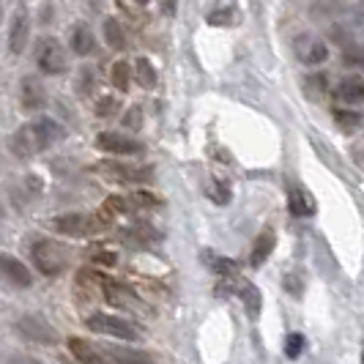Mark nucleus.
Here are the masks:
<instances>
[{
	"instance_id": "2",
	"label": "nucleus",
	"mask_w": 364,
	"mask_h": 364,
	"mask_svg": "<svg viewBox=\"0 0 364 364\" xmlns=\"http://www.w3.org/2000/svg\"><path fill=\"white\" fill-rule=\"evenodd\" d=\"M109 225H112V217L107 211H96V214H66V217L53 219V228L58 233L69 238H91L105 233Z\"/></svg>"
},
{
	"instance_id": "26",
	"label": "nucleus",
	"mask_w": 364,
	"mask_h": 364,
	"mask_svg": "<svg viewBox=\"0 0 364 364\" xmlns=\"http://www.w3.org/2000/svg\"><path fill=\"white\" fill-rule=\"evenodd\" d=\"M236 19H238L236 9H233V6H225V9H217V11L208 14V25H214V28H228V25H233Z\"/></svg>"
},
{
	"instance_id": "5",
	"label": "nucleus",
	"mask_w": 364,
	"mask_h": 364,
	"mask_svg": "<svg viewBox=\"0 0 364 364\" xmlns=\"http://www.w3.org/2000/svg\"><path fill=\"white\" fill-rule=\"evenodd\" d=\"M96 170L109 178V181L118 183H151L154 181V170L151 167H132V164L121 162H99Z\"/></svg>"
},
{
	"instance_id": "29",
	"label": "nucleus",
	"mask_w": 364,
	"mask_h": 364,
	"mask_svg": "<svg viewBox=\"0 0 364 364\" xmlns=\"http://www.w3.org/2000/svg\"><path fill=\"white\" fill-rule=\"evenodd\" d=\"M343 63L353 69H364V44H350L343 53Z\"/></svg>"
},
{
	"instance_id": "25",
	"label": "nucleus",
	"mask_w": 364,
	"mask_h": 364,
	"mask_svg": "<svg viewBox=\"0 0 364 364\" xmlns=\"http://www.w3.org/2000/svg\"><path fill=\"white\" fill-rule=\"evenodd\" d=\"M328 88V80L326 74H312V77H304V91L310 99H323Z\"/></svg>"
},
{
	"instance_id": "16",
	"label": "nucleus",
	"mask_w": 364,
	"mask_h": 364,
	"mask_svg": "<svg viewBox=\"0 0 364 364\" xmlns=\"http://www.w3.org/2000/svg\"><path fill=\"white\" fill-rule=\"evenodd\" d=\"M69 350H72L74 359L80 364H107V359H105L91 343H85V340H80V337H69Z\"/></svg>"
},
{
	"instance_id": "7",
	"label": "nucleus",
	"mask_w": 364,
	"mask_h": 364,
	"mask_svg": "<svg viewBox=\"0 0 364 364\" xmlns=\"http://www.w3.org/2000/svg\"><path fill=\"white\" fill-rule=\"evenodd\" d=\"M38 69L44 74H50V77H55V74H63L66 69H69V60H66V50L60 47V41L58 38H44L41 44H38Z\"/></svg>"
},
{
	"instance_id": "33",
	"label": "nucleus",
	"mask_w": 364,
	"mask_h": 364,
	"mask_svg": "<svg viewBox=\"0 0 364 364\" xmlns=\"http://www.w3.org/2000/svg\"><path fill=\"white\" fill-rule=\"evenodd\" d=\"M301 350H304V337H301V334H291V337L285 340V356H288V359H299Z\"/></svg>"
},
{
	"instance_id": "34",
	"label": "nucleus",
	"mask_w": 364,
	"mask_h": 364,
	"mask_svg": "<svg viewBox=\"0 0 364 364\" xmlns=\"http://www.w3.org/2000/svg\"><path fill=\"white\" fill-rule=\"evenodd\" d=\"M124 127H127V129H140V127H143V109L137 107V105H134L132 109H127V115H124Z\"/></svg>"
},
{
	"instance_id": "27",
	"label": "nucleus",
	"mask_w": 364,
	"mask_h": 364,
	"mask_svg": "<svg viewBox=\"0 0 364 364\" xmlns=\"http://www.w3.org/2000/svg\"><path fill=\"white\" fill-rule=\"evenodd\" d=\"M127 200H129V208H154V205H159V198L146 192V189L132 192V198H127Z\"/></svg>"
},
{
	"instance_id": "1",
	"label": "nucleus",
	"mask_w": 364,
	"mask_h": 364,
	"mask_svg": "<svg viewBox=\"0 0 364 364\" xmlns=\"http://www.w3.org/2000/svg\"><path fill=\"white\" fill-rule=\"evenodd\" d=\"M63 137V127L55 121V118H36L33 124H25L11 134V154L19 159H31L38 151H47V148L58 143Z\"/></svg>"
},
{
	"instance_id": "42",
	"label": "nucleus",
	"mask_w": 364,
	"mask_h": 364,
	"mask_svg": "<svg viewBox=\"0 0 364 364\" xmlns=\"http://www.w3.org/2000/svg\"><path fill=\"white\" fill-rule=\"evenodd\" d=\"M6 217V211H3V203H0V219Z\"/></svg>"
},
{
	"instance_id": "23",
	"label": "nucleus",
	"mask_w": 364,
	"mask_h": 364,
	"mask_svg": "<svg viewBox=\"0 0 364 364\" xmlns=\"http://www.w3.org/2000/svg\"><path fill=\"white\" fill-rule=\"evenodd\" d=\"M238 293H241V299H244V310H247V315L255 321L257 315H260V291H257L255 285H241Z\"/></svg>"
},
{
	"instance_id": "22",
	"label": "nucleus",
	"mask_w": 364,
	"mask_h": 364,
	"mask_svg": "<svg viewBox=\"0 0 364 364\" xmlns=\"http://www.w3.org/2000/svg\"><path fill=\"white\" fill-rule=\"evenodd\" d=\"M134 77H137V82L143 85V88H156V69L151 66V60L148 58H137L134 60Z\"/></svg>"
},
{
	"instance_id": "20",
	"label": "nucleus",
	"mask_w": 364,
	"mask_h": 364,
	"mask_svg": "<svg viewBox=\"0 0 364 364\" xmlns=\"http://www.w3.org/2000/svg\"><path fill=\"white\" fill-rule=\"evenodd\" d=\"M337 96L348 102V105H353V102H362L364 99V80L359 77H346L340 85H337Z\"/></svg>"
},
{
	"instance_id": "31",
	"label": "nucleus",
	"mask_w": 364,
	"mask_h": 364,
	"mask_svg": "<svg viewBox=\"0 0 364 364\" xmlns=\"http://www.w3.org/2000/svg\"><path fill=\"white\" fill-rule=\"evenodd\" d=\"M102 211H107L109 217H115V214H129L132 208H129L127 198H118V195H115V198H107V200H105Z\"/></svg>"
},
{
	"instance_id": "19",
	"label": "nucleus",
	"mask_w": 364,
	"mask_h": 364,
	"mask_svg": "<svg viewBox=\"0 0 364 364\" xmlns=\"http://www.w3.org/2000/svg\"><path fill=\"white\" fill-rule=\"evenodd\" d=\"M69 44H72V50L77 55H91L93 50H96V38H93V33H91V28H88V25H74Z\"/></svg>"
},
{
	"instance_id": "28",
	"label": "nucleus",
	"mask_w": 364,
	"mask_h": 364,
	"mask_svg": "<svg viewBox=\"0 0 364 364\" xmlns=\"http://www.w3.org/2000/svg\"><path fill=\"white\" fill-rule=\"evenodd\" d=\"M205 195H208L214 203H219V205H225V203L230 200V186H228L225 181H208Z\"/></svg>"
},
{
	"instance_id": "14",
	"label": "nucleus",
	"mask_w": 364,
	"mask_h": 364,
	"mask_svg": "<svg viewBox=\"0 0 364 364\" xmlns=\"http://www.w3.org/2000/svg\"><path fill=\"white\" fill-rule=\"evenodd\" d=\"M102 285H105L102 274H96L93 269H80V272H77V279H74V296H77L80 301H93V299H99Z\"/></svg>"
},
{
	"instance_id": "13",
	"label": "nucleus",
	"mask_w": 364,
	"mask_h": 364,
	"mask_svg": "<svg viewBox=\"0 0 364 364\" xmlns=\"http://www.w3.org/2000/svg\"><path fill=\"white\" fill-rule=\"evenodd\" d=\"M28 36H31V14L25 6H19L11 19V31H9V50L11 55H22L28 47Z\"/></svg>"
},
{
	"instance_id": "15",
	"label": "nucleus",
	"mask_w": 364,
	"mask_h": 364,
	"mask_svg": "<svg viewBox=\"0 0 364 364\" xmlns=\"http://www.w3.org/2000/svg\"><path fill=\"white\" fill-rule=\"evenodd\" d=\"M288 208H291L293 217H312L315 214V200L304 186L291 183L288 186Z\"/></svg>"
},
{
	"instance_id": "37",
	"label": "nucleus",
	"mask_w": 364,
	"mask_h": 364,
	"mask_svg": "<svg viewBox=\"0 0 364 364\" xmlns=\"http://www.w3.org/2000/svg\"><path fill=\"white\" fill-rule=\"evenodd\" d=\"M293 277H296V274H288V279H285V288H288L291 293H299V291H301V282H299V279H293Z\"/></svg>"
},
{
	"instance_id": "8",
	"label": "nucleus",
	"mask_w": 364,
	"mask_h": 364,
	"mask_svg": "<svg viewBox=\"0 0 364 364\" xmlns=\"http://www.w3.org/2000/svg\"><path fill=\"white\" fill-rule=\"evenodd\" d=\"M293 53H296V58H299L301 63H307V66H318V63H323V60L328 58V47L318 36H312V33H301V36L293 41Z\"/></svg>"
},
{
	"instance_id": "24",
	"label": "nucleus",
	"mask_w": 364,
	"mask_h": 364,
	"mask_svg": "<svg viewBox=\"0 0 364 364\" xmlns=\"http://www.w3.org/2000/svg\"><path fill=\"white\" fill-rule=\"evenodd\" d=\"M112 85L118 88V91H129V85H132V66H129L127 60H118L115 66H112Z\"/></svg>"
},
{
	"instance_id": "6",
	"label": "nucleus",
	"mask_w": 364,
	"mask_h": 364,
	"mask_svg": "<svg viewBox=\"0 0 364 364\" xmlns=\"http://www.w3.org/2000/svg\"><path fill=\"white\" fill-rule=\"evenodd\" d=\"M14 328H17L28 343H36V346H55L60 340L58 331L44 318H38V315H22Z\"/></svg>"
},
{
	"instance_id": "9",
	"label": "nucleus",
	"mask_w": 364,
	"mask_h": 364,
	"mask_svg": "<svg viewBox=\"0 0 364 364\" xmlns=\"http://www.w3.org/2000/svg\"><path fill=\"white\" fill-rule=\"evenodd\" d=\"M96 148L107 151V154H118V156H134V154H143V143L127 137V134H118V132H102L96 137Z\"/></svg>"
},
{
	"instance_id": "11",
	"label": "nucleus",
	"mask_w": 364,
	"mask_h": 364,
	"mask_svg": "<svg viewBox=\"0 0 364 364\" xmlns=\"http://www.w3.org/2000/svg\"><path fill=\"white\" fill-rule=\"evenodd\" d=\"M102 293H105V299H107L109 304L118 307V310L146 312V304L137 299V293L129 291L127 285H121V282H105V285H102Z\"/></svg>"
},
{
	"instance_id": "35",
	"label": "nucleus",
	"mask_w": 364,
	"mask_h": 364,
	"mask_svg": "<svg viewBox=\"0 0 364 364\" xmlns=\"http://www.w3.org/2000/svg\"><path fill=\"white\" fill-rule=\"evenodd\" d=\"M334 121L337 124H343V127H356V124H362V118H359V112H348V109H337L334 112Z\"/></svg>"
},
{
	"instance_id": "36",
	"label": "nucleus",
	"mask_w": 364,
	"mask_h": 364,
	"mask_svg": "<svg viewBox=\"0 0 364 364\" xmlns=\"http://www.w3.org/2000/svg\"><path fill=\"white\" fill-rule=\"evenodd\" d=\"M93 260H96V263H105V266H115V255H112V252H107V250L93 252Z\"/></svg>"
},
{
	"instance_id": "4",
	"label": "nucleus",
	"mask_w": 364,
	"mask_h": 364,
	"mask_svg": "<svg viewBox=\"0 0 364 364\" xmlns=\"http://www.w3.org/2000/svg\"><path fill=\"white\" fill-rule=\"evenodd\" d=\"M85 326L96 331V334H105V337H118V340H127L134 343L140 340V328L134 326L127 318H118V315H105V312H93L91 318L85 321Z\"/></svg>"
},
{
	"instance_id": "38",
	"label": "nucleus",
	"mask_w": 364,
	"mask_h": 364,
	"mask_svg": "<svg viewBox=\"0 0 364 364\" xmlns=\"http://www.w3.org/2000/svg\"><path fill=\"white\" fill-rule=\"evenodd\" d=\"M331 41H334V44H346L348 33L346 31H337V28H334V31H331Z\"/></svg>"
},
{
	"instance_id": "40",
	"label": "nucleus",
	"mask_w": 364,
	"mask_h": 364,
	"mask_svg": "<svg viewBox=\"0 0 364 364\" xmlns=\"http://www.w3.org/2000/svg\"><path fill=\"white\" fill-rule=\"evenodd\" d=\"M9 364H38L36 359H31V356H11Z\"/></svg>"
},
{
	"instance_id": "32",
	"label": "nucleus",
	"mask_w": 364,
	"mask_h": 364,
	"mask_svg": "<svg viewBox=\"0 0 364 364\" xmlns=\"http://www.w3.org/2000/svg\"><path fill=\"white\" fill-rule=\"evenodd\" d=\"M93 85H96V74H93V69H80V80H77V91H80V96H88V93L93 91Z\"/></svg>"
},
{
	"instance_id": "3",
	"label": "nucleus",
	"mask_w": 364,
	"mask_h": 364,
	"mask_svg": "<svg viewBox=\"0 0 364 364\" xmlns=\"http://www.w3.org/2000/svg\"><path fill=\"white\" fill-rule=\"evenodd\" d=\"M31 257H33V266H36L44 277H58V274H63L66 263H69V260H66V252H63V247L55 244V241H50V238H38V241H33Z\"/></svg>"
},
{
	"instance_id": "41",
	"label": "nucleus",
	"mask_w": 364,
	"mask_h": 364,
	"mask_svg": "<svg viewBox=\"0 0 364 364\" xmlns=\"http://www.w3.org/2000/svg\"><path fill=\"white\" fill-rule=\"evenodd\" d=\"M353 159H356V162H359L364 167V143H362V146L353 148Z\"/></svg>"
},
{
	"instance_id": "21",
	"label": "nucleus",
	"mask_w": 364,
	"mask_h": 364,
	"mask_svg": "<svg viewBox=\"0 0 364 364\" xmlns=\"http://www.w3.org/2000/svg\"><path fill=\"white\" fill-rule=\"evenodd\" d=\"M105 41H107L112 50H127V33L121 28L118 19H105Z\"/></svg>"
},
{
	"instance_id": "45",
	"label": "nucleus",
	"mask_w": 364,
	"mask_h": 364,
	"mask_svg": "<svg viewBox=\"0 0 364 364\" xmlns=\"http://www.w3.org/2000/svg\"><path fill=\"white\" fill-rule=\"evenodd\" d=\"M362 364H364V353H362Z\"/></svg>"
},
{
	"instance_id": "39",
	"label": "nucleus",
	"mask_w": 364,
	"mask_h": 364,
	"mask_svg": "<svg viewBox=\"0 0 364 364\" xmlns=\"http://www.w3.org/2000/svg\"><path fill=\"white\" fill-rule=\"evenodd\" d=\"M159 3H162V11H164V14H170V17L176 14V0H159Z\"/></svg>"
},
{
	"instance_id": "43",
	"label": "nucleus",
	"mask_w": 364,
	"mask_h": 364,
	"mask_svg": "<svg viewBox=\"0 0 364 364\" xmlns=\"http://www.w3.org/2000/svg\"><path fill=\"white\" fill-rule=\"evenodd\" d=\"M0 19H3V0H0Z\"/></svg>"
},
{
	"instance_id": "12",
	"label": "nucleus",
	"mask_w": 364,
	"mask_h": 364,
	"mask_svg": "<svg viewBox=\"0 0 364 364\" xmlns=\"http://www.w3.org/2000/svg\"><path fill=\"white\" fill-rule=\"evenodd\" d=\"M0 277L17 288H31L33 285V274L31 269L19 260V257L9 255V252H0Z\"/></svg>"
},
{
	"instance_id": "10",
	"label": "nucleus",
	"mask_w": 364,
	"mask_h": 364,
	"mask_svg": "<svg viewBox=\"0 0 364 364\" xmlns=\"http://www.w3.org/2000/svg\"><path fill=\"white\" fill-rule=\"evenodd\" d=\"M19 107L22 112H38L47 107V91L33 74L22 77V82H19Z\"/></svg>"
},
{
	"instance_id": "18",
	"label": "nucleus",
	"mask_w": 364,
	"mask_h": 364,
	"mask_svg": "<svg viewBox=\"0 0 364 364\" xmlns=\"http://www.w3.org/2000/svg\"><path fill=\"white\" fill-rule=\"evenodd\" d=\"M107 356L115 364H154V359L143 353V350H134V348H121V346H109Z\"/></svg>"
},
{
	"instance_id": "30",
	"label": "nucleus",
	"mask_w": 364,
	"mask_h": 364,
	"mask_svg": "<svg viewBox=\"0 0 364 364\" xmlns=\"http://www.w3.org/2000/svg\"><path fill=\"white\" fill-rule=\"evenodd\" d=\"M118 109H121V102H118L115 96H102V99L96 102V115H99V118H112Z\"/></svg>"
},
{
	"instance_id": "44",
	"label": "nucleus",
	"mask_w": 364,
	"mask_h": 364,
	"mask_svg": "<svg viewBox=\"0 0 364 364\" xmlns=\"http://www.w3.org/2000/svg\"><path fill=\"white\" fill-rule=\"evenodd\" d=\"M137 3H140V6H143V3H148V0H137Z\"/></svg>"
},
{
	"instance_id": "17",
	"label": "nucleus",
	"mask_w": 364,
	"mask_h": 364,
	"mask_svg": "<svg viewBox=\"0 0 364 364\" xmlns=\"http://www.w3.org/2000/svg\"><path fill=\"white\" fill-rule=\"evenodd\" d=\"M274 230L272 228H266L260 236L255 238V244H252V252H250V263L252 266H263L266 263V257L272 255V250H274Z\"/></svg>"
}]
</instances>
